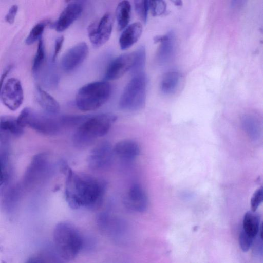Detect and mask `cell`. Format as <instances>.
Here are the masks:
<instances>
[{
  "mask_svg": "<svg viewBox=\"0 0 263 263\" xmlns=\"http://www.w3.org/2000/svg\"><path fill=\"white\" fill-rule=\"evenodd\" d=\"M135 9L140 19L145 23L149 11L148 1L141 0L134 1Z\"/></svg>",
  "mask_w": 263,
  "mask_h": 263,
  "instance_id": "obj_28",
  "label": "cell"
},
{
  "mask_svg": "<svg viewBox=\"0 0 263 263\" xmlns=\"http://www.w3.org/2000/svg\"><path fill=\"white\" fill-rule=\"evenodd\" d=\"M64 37L63 35L59 36L56 39L54 44V52L52 59V61L53 62H54L55 59L57 58L59 52H60L63 46V44L64 43Z\"/></svg>",
  "mask_w": 263,
  "mask_h": 263,
  "instance_id": "obj_33",
  "label": "cell"
},
{
  "mask_svg": "<svg viewBox=\"0 0 263 263\" xmlns=\"http://www.w3.org/2000/svg\"><path fill=\"white\" fill-rule=\"evenodd\" d=\"M114 17L111 14H105L98 21L90 24L88 27V33L91 43L96 47L105 44L111 34Z\"/></svg>",
  "mask_w": 263,
  "mask_h": 263,
  "instance_id": "obj_8",
  "label": "cell"
},
{
  "mask_svg": "<svg viewBox=\"0 0 263 263\" xmlns=\"http://www.w3.org/2000/svg\"><path fill=\"white\" fill-rule=\"evenodd\" d=\"M142 32V25L140 22H135L128 25L121 33L119 42L120 48L126 50L139 39Z\"/></svg>",
  "mask_w": 263,
  "mask_h": 263,
  "instance_id": "obj_18",
  "label": "cell"
},
{
  "mask_svg": "<svg viewBox=\"0 0 263 263\" xmlns=\"http://www.w3.org/2000/svg\"><path fill=\"white\" fill-rule=\"evenodd\" d=\"M55 252L65 261L76 258L83 245V239L76 228L68 222H61L53 233Z\"/></svg>",
  "mask_w": 263,
  "mask_h": 263,
  "instance_id": "obj_3",
  "label": "cell"
},
{
  "mask_svg": "<svg viewBox=\"0 0 263 263\" xmlns=\"http://www.w3.org/2000/svg\"><path fill=\"white\" fill-rule=\"evenodd\" d=\"M155 43H160L158 48L156 59L161 65L170 62L174 57L176 49V39L174 33L169 31L163 35L156 36L154 39Z\"/></svg>",
  "mask_w": 263,
  "mask_h": 263,
  "instance_id": "obj_14",
  "label": "cell"
},
{
  "mask_svg": "<svg viewBox=\"0 0 263 263\" xmlns=\"http://www.w3.org/2000/svg\"><path fill=\"white\" fill-rule=\"evenodd\" d=\"M12 68L11 65H9L3 72L0 77V94L3 89L4 80L7 74L9 73Z\"/></svg>",
  "mask_w": 263,
  "mask_h": 263,
  "instance_id": "obj_34",
  "label": "cell"
},
{
  "mask_svg": "<svg viewBox=\"0 0 263 263\" xmlns=\"http://www.w3.org/2000/svg\"><path fill=\"white\" fill-rule=\"evenodd\" d=\"M49 162L48 157L45 154L34 156L24 175V187H33L44 179L50 170Z\"/></svg>",
  "mask_w": 263,
  "mask_h": 263,
  "instance_id": "obj_7",
  "label": "cell"
},
{
  "mask_svg": "<svg viewBox=\"0 0 263 263\" xmlns=\"http://www.w3.org/2000/svg\"><path fill=\"white\" fill-rule=\"evenodd\" d=\"M114 154L113 147L108 141L98 144L90 152L87 159L88 167L93 170H101L111 164Z\"/></svg>",
  "mask_w": 263,
  "mask_h": 263,
  "instance_id": "obj_9",
  "label": "cell"
},
{
  "mask_svg": "<svg viewBox=\"0 0 263 263\" xmlns=\"http://www.w3.org/2000/svg\"><path fill=\"white\" fill-rule=\"evenodd\" d=\"M57 254L50 250H44L30 257L25 263H64Z\"/></svg>",
  "mask_w": 263,
  "mask_h": 263,
  "instance_id": "obj_24",
  "label": "cell"
},
{
  "mask_svg": "<svg viewBox=\"0 0 263 263\" xmlns=\"http://www.w3.org/2000/svg\"><path fill=\"white\" fill-rule=\"evenodd\" d=\"M35 96L38 104L47 113L55 115L59 112L60 107L58 101L39 86L36 88Z\"/></svg>",
  "mask_w": 263,
  "mask_h": 263,
  "instance_id": "obj_20",
  "label": "cell"
},
{
  "mask_svg": "<svg viewBox=\"0 0 263 263\" xmlns=\"http://www.w3.org/2000/svg\"><path fill=\"white\" fill-rule=\"evenodd\" d=\"M18 6L13 5L9 8L8 12L5 16V21L9 24H13L14 22L16 15L18 11Z\"/></svg>",
  "mask_w": 263,
  "mask_h": 263,
  "instance_id": "obj_32",
  "label": "cell"
},
{
  "mask_svg": "<svg viewBox=\"0 0 263 263\" xmlns=\"http://www.w3.org/2000/svg\"><path fill=\"white\" fill-rule=\"evenodd\" d=\"M114 154L125 160H133L140 154L139 144L130 139L122 140L116 144L113 148Z\"/></svg>",
  "mask_w": 263,
  "mask_h": 263,
  "instance_id": "obj_19",
  "label": "cell"
},
{
  "mask_svg": "<svg viewBox=\"0 0 263 263\" xmlns=\"http://www.w3.org/2000/svg\"><path fill=\"white\" fill-rule=\"evenodd\" d=\"M83 11V5L78 1L70 2L60 14L53 26L58 32L67 29L80 16Z\"/></svg>",
  "mask_w": 263,
  "mask_h": 263,
  "instance_id": "obj_15",
  "label": "cell"
},
{
  "mask_svg": "<svg viewBox=\"0 0 263 263\" xmlns=\"http://www.w3.org/2000/svg\"><path fill=\"white\" fill-rule=\"evenodd\" d=\"M134 52L122 54L113 61L108 66L105 73L106 81L117 80L130 70L134 63Z\"/></svg>",
  "mask_w": 263,
  "mask_h": 263,
  "instance_id": "obj_12",
  "label": "cell"
},
{
  "mask_svg": "<svg viewBox=\"0 0 263 263\" xmlns=\"http://www.w3.org/2000/svg\"><path fill=\"white\" fill-rule=\"evenodd\" d=\"M88 47L85 42L79 43L64 54L61 60V67L65 72H71L78 68L86 58Z\"/></svg>",
  "mask_w": 263,
  "mask_h": 263,
  "instance_id": "obj_11",
  "label": "cell"
},
{
  "mask_svg": "<svg viewBox=\"0 0 263 263\" xmlns=\"http://www.w3.org/2000/svg\"><path fill=\"white\" fill-rule=\"evenodd\" d=\"M0 96L3 103L9 109L15 110L22 105L24 91L20 80L15 78L9 79L4 84Z\"/></svg>",
  "mask_w": 263,
  "mask_h": 263,
  "instance_id": "obj_10",
  "label": "cell"
},
{
  "mask_svg": "<svg viewBox=\"0 0 263 263\" xmlns=\"http://www.w3.org/2000/svg\"><path fill=\"white\" fill-rule=\"evenodd\" d=\"M148 198L143 187L136 183L130 186L124 198L125 206L132 211L142 213L148 206Z\"/></svg>",
  "mask_w": 263,
  "mask_h": 263,
  "instance_id": "obj_13",
  "label": "cell"
},
{
  "mask_svg": "<svg viewBox=\"0 0 263 263\" xmlns=\"http://www.w3.org/2000/svg\"><path fill=\"white\" fill-rule=\"evenodd\" d=\"M131 5L127 1H123L118 4L116 16L119 31L124 30L128 26L131 16Z\"/></svg>",
  "mask_w": 263,
  "mask_h": 263,
  "instance_id": "obj_22",
  "label": "cell"
},
{
  "mask_svg": "<svg viewBox=\"0 0 263 263\" xmlns=\"http://www.w3.org/2000/svg\"><path fill=\"white\" fill-rule=\"evenodd\" d=\"M254 238L242 230L239 236V243L241 250L247 252L253 244Z\"/></svg>",
  "mask_w": 263,
  "mask_h": 263,
  "instance_id": "obj_30",
  "label": "cell"
},
{
  "mask_svg": "<svg viewBox=\"0 0 263 263\" xmlns=\"http://www.w3.org/2000/svg\"><path fill=\"white\" fill-rule=\"evenodd\" d=\"M24 128L18 123L17 118L10 116H0V142L6 144L14 137L20 136Z\"/></svg>",
  "mask_w": 263,
  "mask_h": 263,
  "instance_id": "obj_16",
  "label": "cell"
},
{
  "mask_svg": "<svg viewBox=\"0 0 263 263\" xmlns=\"http://www.w3.org/2000/svg\"><path fill=\"white\" fill-rule=\"evenodd\" d=\"M149 10L153 16L163 14L166 9V4L163 1H148Z\"/></svg>",
  "mask_w": 263,
  "mask_h": 263,
  "instance_id": "obj_29",
  "label": "cell"
},
{
  "mask_svg": "<svg viewBox=\"0 0 263 263\" xmlns=\"http://www.w3.org/2000/svg\"><path fill=\"white\" fill-rule=\"evenodd\" d=\"M0 190V207L6 212H11L15 208L19 198L17 185L4 182Z\"/></svg>",
  "mask_w": 263,
  "mask_h": 263,
  "instance_id": "obj_17",
  "label": "cell"
},
{
  "mask_svg": "<svg viewBox=\"0 0 263 263\" xmlns=\"http://www.w3.org/2000/svg\"><path fill=\"white\" fill-rule=\"evenodd\" d=\"M49 24H50L49 21H45L35 25L26 37L25 40L26 43L27 45H31L42 38L45 28Z\"/></svg>",
  "mask_w": 263,
  "mask_h": 263,
  "instance_id": "obj_26",
  "label": "cell"
},
{
  "mask_svg": "<svg viewBox=\"0 0 263 263\" xmlns=\"http://www.w3.org/2000/svg\"><path fill=\"white\" fill-rule=\"evenodd\" d=\"M147 80L145 72L133 76L120 97L119 106L123 110L135 111L145 105Z\"/></svg>",
  "mask_w": 263,
  "mask_h": 263,
  "instance_id": "obj_5",
  "label": "cell"
},
{
  "mask_svg": "<svg viewBox=\"0 0 263 263\" xmlns=\"http://www.w3.org/2000/svg\"><path fill=\"white\" fill-rule=\"evenodd\" d=\"M182 79L181 74L176 71L165 73L160 82V90L166 95L175 93L179 87Z\"/></svg>",
  "mask_w": 263,
  "mask_h": 263,
  "instance_id": "obj_21",
  "label": "cell"
},
{
  "mask_svg": "<svg viewBox=\"0 0 263 263\" xmlns=\"http://www.w3.org/2000/svg\"><path fill=\"white\" fill-rule=\"evenodd\" d=\"M112 91L111 85L106 81H96L83 85L76 97V104L83 111L97 109L105 104Z\"/></svg>",
  "mask_w": 263,
  "mask_h": 263,
  "instance_id": "obj_4",
  "label": "cell"
},
{
  "mask_svg": "<svg viewBox=\"0 0 263 263\" xmlns=\"http://www.w3.org/2000/svg\"><path fill=\"white\" fill-rule=\"evenodd\" d=\"M4 171L3 166L0 162V186L2 185L5 180Z\"/></svg>",
  "mask_w": 263,
  "mask_h": 263,
  "instance_id": "obj_35",
  "label": "cell"
},
{
  "mask_svg": "<svg viewBox=\"0 0 263 263\" xmlns=\"http://www.w3.org/2000/svg\"><path fill=\"white\" fill-rule=\"evenodd\" d=\"M61 170L66 176L65 198L72 209L85 207L90 210L99 208L106 190V182L86 174H77L64 161Z\"/></svg>",
  "mask_w": 263,
  "mask_h": 263,
  "instance_id": "obj_1",
  "label": "cell"
},
{
  "mask_svg": "<svg viewBox=\"0 0 263 263\" xmlns=\"http://www.w3.org/2000/svg\"><path fill=\"white\" fill-rule=\"evenodd\" d=\"M117 119L111 113H102L88 117L74 133L72 137L74 146L84 149L91 145L95 140L106 135Z\"/></svg>",
  "mask_w": 263,
  "mask_h": 263,
  "instance_id": "obj_2",
  "label": "cell"
},
{
  "mask_svg": "<svg viewBox=\"0 0 263 263\" xmlns=\"http://www.w3.org/2000/svg\"><path fill=\"white\" fill-rule=\"evenodd\" d=\"M173 2L177 6H180L182 5V1L179 0L174 1H173Z\"/></svg>",
  "mask_w": 263,
  "mask_h": 263,
  "instance_id": "obj_36",
  "label": "cell"
},
{
  "mask_svg": "<svg viewBox=\"0 0 263 263\" xmlns=\"http://www.w3.org/2000/svg\"><path fill=\"white\" fill-rule=\"evenodd\" d=\"M260 227V218L257 214L252 211L245 213L243 219L242 230L255 238L258 234Z\"/></svg>",
  "mask_w": 263,
  "mask_h": 263,
  "instance_id": "obj_23",
  "label": "cell"
},
{
  "mask_svg": "<svg viewBox=\"0 0 263 263\" xmlns=\"http://www.w3.org/2000/svg\"><path fill=\"white\" fill-rule=\"evenodd\" d=\"M134 63L130 69L133 76L144 72L146 51L144 46H140L134 51Z\"/></svg>",
  "mask_w": 263,
  "mask_h": 263,
  "instance_id": "obj_25",
  "label": "cell"
},
{
  "mask_svg": "<svg viewBox=\"0 0 263 263\" xmlns=\"http://www.w3.org/2000/svg\"><path fill=\"white\" fill-rule=\"evenodd\" d=\"M45 57V46L42 38L38 41L36 52L35 55L33 64L32 71L33 74L37 73L44 61Z\"/></svg>",
  "mask_w": 263,
  "mask_h": 263,
  "instance_id": "obj_27",
  "label": "cell"
},
{
  "mask_svg": "<svg viewBox=\"0 0 263 263\" xmlns=\"http://www.w3.org/2000/svg\"><path fill=\"white\" fill-rule=\"evenodd\" d=\"M53 115L39 112L26 107L21 111L17 121L23 128L28 126L41 134L53 135L58 133L63 126L60 117L57 118Z\"/></svg>",
  "mask_w": 263,
  "mask_h": 263,
  "instance_id": "obj_6",
  "label": "cell"
},
{
  "mask_svg": "<svg viewBox=\"0 0 263 263\" xmlns=\"http://www.w3.org/2000/svg\"><path fill=\"white\" fill-rule=\"evenodd\" d=\"M263 191L262 187L258 189L253 194L250 201L251 211L255 212L262 201Z\"/></svg>",
  "mask_w": 263,
  "mask_h": 263,
  "instance_id": "obj_31",
  "label": "cell"
}]
</instances>
